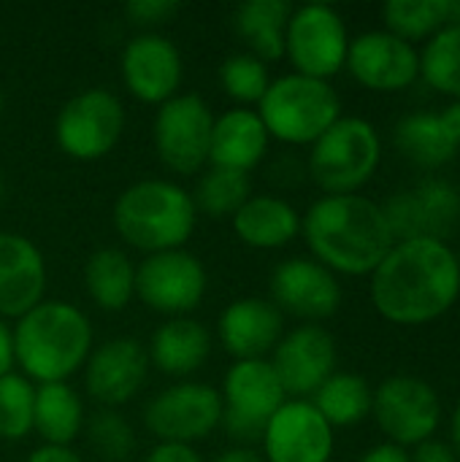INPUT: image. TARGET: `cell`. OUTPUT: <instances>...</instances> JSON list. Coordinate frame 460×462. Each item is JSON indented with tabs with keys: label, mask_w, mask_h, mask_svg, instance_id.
<instances>
[{
	"label": "cell",
	"mask_w": 460,
	"mask_h": 462,
	"mask_svg": "<svg viewBox=\"0 0 460 462\" xmlns=\"http://www.w3.org/2000/svg\"><path fill=\"white\" fill-rule=\"evenodd\" d=\"M442 122L447 125V130L453 133V138L460 143V100H450L442 111H439Z\"/></svg>",
	"instance_id": "cell-43"
},
{
	"label": "cell",
	"mask_w": 460,
	"mask_h": 462,
	"mask_svg": "<svg viewBox=\"0 0 460 462\" xmlns=\"http://www.w3.org/2000/svg\"><path fill=\"white\" fill-rule=\"evenodd\" d=\"M371 417L390 444L415 449L437 436L442 425V398L434 384L420 376H388L374 387Z\"/></svg>",
	"instance_id": "cell-7"
},
{
	"label": "cell",
	"mask_w": 460,
	"mask_h": 462,
	"mask_svg": "<svg viewBox=\"0 0 460 462\" xmlns=\"http://www.w3.org/2000/svg\"><path fill=\"white\" fill-rule=\"evenodd\" d=\"M420 79L439 95L460 100V24L442 27L420 49Z\"/></svg>",
	"instance_id": "cell-31"
},
{
	"label": "cell",
	"mask_w": 460,
	"mask_h": 462,
	"mask_svg": "<svg viewBox=\"0 0 460 462\" xmlns=\"http://www.w3.org/2000/svg\"><path fill=\"white\" fill-rule=\"evenodd\" d=\"M0 108H3V100H0Z\"/></svg>",
	"instance_id": "cell-48"
},
{
	"label": "cell",
	"mask_w": 460,
	"mask_h": 462,
	"mask_svg": "<svg viewBox=\"0 0 460 462\" xmlns=\"http://www.w3.org/2000/svg\"><path fill=\"white\" fill-rule=\"evenodd\" d=\"M385 30L409 41L426 43L450 24V0H393L382 8Z\"/></svg>",
	"instance_id": "cell-32"
},
{
	"label": "cell",
	"mask_w": 460,
	"mask_h": 462,
	"mask_svg": "<svg viewBox=\"0 0 460 462\" xmlns=\"http://www.w3.org/2000/svg\"><path fill=\"white\" fill-rule=\"evenodd\" d=\"M396 149L423 171H439L455 160L460 143L442 122L439 111H412L393 127Z\"/></svg>",
	"instance_id": "cell-26"
},
{
	"label": "cell",
	"mask_w": 460,
	"mask_h": 462,
	"mask_svg": "<svg viewBox=\"0 0 460 462\" xmlns=\"http://www.w3.org/2000/svg\"><path fill=\"white\" fill-rule=\"evenodd\" d=\"M46 263L19 233H0V319H19L43 300Z\"/></svg>",
	"instance_id": "cell-21"
},
{
	"label": "cell",
	"mask_w": 460,
	"mask_h": 462,
	"mask_svg": "<svg viewBox=\"0 0 460 462\" xmlns=\"http://www.w3.org/2000/svg\"><path fill=\"white\" fill-rule=\"evenodd\" d=\"M14 333L8 330V325L0 319V376L11 374V365H14Z\"/></svg>",
	"instance_id": "cell-42"
},
{
	"label": "cell",
	"mask_w": 460,
	"mask_h": 462,
	"mask_svg": "<svg viewBox=\"0 0 460 462\" xmlns=\"http://www.w3.org/2000/svg\"><path fill=\"white\" fill-rule=\"evenodd\" d=\"M285 336V314L263 298L233 300L220 317V341L236 360H266Z\"/></svg>",
	"instance_id": "cell-22"
},
{
	"label": "cell",
	"mask_w": 460,
	"mask_h": 462,
	"mask_svg": "<svg viewBox=\"0 0 460 462\" xmlns=\"http://www.w3.org/2000/svg\"><path fill=\"white\" fill-rule=\"evenodd\" d=\"M27 462H81V457L73 452V449H68V447H49V444H43L41 449H35Z\"/></svg>",
	"instance_id": "cell-41"
},
{
	"label": "cell",
	"mask_w": 460,
	"mask_h": 462,
	"mask_svg": "<svg viewBox=\"0 0 460 462\" xmlns=\"http://www.w3.org/2000/svg\"><path fill=\"white\" fill-rule=\"evenodd\" d=\"M293 5L287 0H247L233 14V27L239 38L263 62L285 57V32Z\"/></svg>",
	"instance_id": "cell-27"
},
{
	"label": "cell",
	"mask_w": 460,
	"mask_h": 462,
	"mask_svg": "<svg viewBox=\"0 0 460 462\" xmlns=\"http://www.w3.org/2000/svg\"><path fill=\"white\" fill-rule=\"evenodd\" d=\"M136 295L155 311L182 317L201 306L206 295V271L184 249L149 254L136 268Z\"/></svg>",
	"instance_id": "cell-14"
},
{
	"label": "cell",
	"mask_w": 460,
	"mask_h": 462,
	"mask_svg": "<svg viewBox=\"0 0 460 462\" xmlns=\"http://www.w3.org/2000/svg\"><path fill=\"white\" fill-rule=\"evenodd\" d=\"M220 81L225 87V92L241 103V106H252L260 103V97L266 95L271 79H268V68L263 60H258L249 51L233 54L220 65Z\"/></svg>",
	"instance_id": "cell-35"
},
{
	"label": "cell",
	"mask_w": 460,
	"mask_h": 462,
	"mask_svg": "<svg viewBox=\"0 0 460 462\" xmlns=\"http://www.w3.org/2000/svg\"><path fill=\"white\" fill-rule=\"evenodd\" d=\"M358 462H412V455L404 447H396L390 441H382V444L366 449Z\"/></svg>",
	"instance_id": "cell-40"
},
{
	"label": "cell",
	"mask_w": 460,
	"mask_h": 462,
	"mask_svg": "<svg viewBox=\"0 0 460 462\" xmlns=\"http://www.w3.org/2000/svg\"><path fill=\"white\" fill-rule=\"evenodd\" d=\"M176 0H130L125 5V16L138 24V27H152V24H165L171 16L179 14Z\"/></svg>",
	"instance_id": "cell-37"
},
{
	"label": "cell",
	"mask_w": 460,
	"mask_h": 462,
	"mask_svg": "<svg viewBox=\"0 0 460 462\" xmlns=\"http://www.w3.org/2000/svg\"><path fill=\"white\" fill-rule=\"evenodd\" d=\"M84 384L89 398L100 406H122L138 395L146 382L149 355L136 338H111L89 352L84 365Z\"/></svg>",
	"instance_id": "cell-20"
},
{
	"label": "cell",
	"mask_w": 460,
	"mask_h": 462,
	"mask_svg": "<svg viewBox=\"0 0 460 462\" xmlns=\"http://www.w3.org/2000/svg\"><path fill=\"white\" fill-rule=\"evenodd\" d=\"M271 298L282 314L317 325L342 306V284L336 273L320 265L314 257H290L271 273Z\"/></svg>",
	"instance_id": "cell-17"
},
{
	"label": "cell",
	"mask_w": 460,
	"mask_h": 462,
	"mask_svg": "<svg viewBox=\"0 0 460 462\" xmlns=\"http://www.w3.org/2000/svg\"><path fill=\"white\" fill-rule=\"evenodd\" d=\"M84 287L103 311H122L136 295V268L122 249H98L84 265Z\"/></svg>",
	"instance_id": "cell-29"
},
{
	"label": "cell",
	"mask_w": 460,
	"mask_h": 462,
	"mask_svg": "<svg viewBox=\"0 0 460 462\" xmlns=\"http://www.w3.org/2000/svg\"><path fill=\"white\" fill-rule=\"evenodd\" d=\"M122 79L133 97L163 106L179 95L182 84V54L176 43L157 32L136 35L122 51Z\"/></svg>",
	"instance_id": "cell-19"
},
{
	"label": "cell",
	"mask_w": 460,
	"mask_h": 462,
	"mask_svg": "<svg viewBox=\"0 0 460 462\" xmlns=\"http://www.w3.org/2000/svg\"><path fill=\"white\" fill-rule=\"evenodd\" d=\"M92 328L87 317L62 300H41L14 328V360L41 384L65 382L87 365Z\"/></svg>",
	"instance_id": "cell-3"
},
{
	"label": "cell",
	"mask_w": 460,
	"mask_h": 462,
	"mask_svg": "<svg viewBox=\"0 0 460 462\" xmlns=\"http://www.w3.org/2000/svg\"><path fill=\"white\" fill-rule=\"evenodd\" d=\"M214 462H266L255 449L249 447H236V449H228L225 455H220Z\"/></svg>",
	"instance_id": "cell-44"
},
{
	"label": "cell",
	"mask_w": 460,
	"mask_h": 462,
	"mask_svg": "<svg viewBox=\"0 0 460 462\" xmlns=\"http://www.w3.org/2000/svg\"><path fill=\"white\" fill-rule=\"evenodd\" d=\"M195 219L192 198L163 179L136 181L114 203L117 233L146 254L182 249L195 230Z\"/></svg>",
	"instance_id": "cell-4"
},
{
	"label": "cell",
	"mask_w": 460,
	"mask_h": 462,
	"mask_svg": "<svg viewBox=\"0 0 460 462\" xmlns=\"http://www.w3.org/2000/svg\"><path fill=\"white\" fill-rule=\"evenodd\" d=\"M450 24H460V0H450Z\"/></svg>",
	"instance_id": "cell-46"
},
{
	"label": "cell",
	"mask_w": 460,
	"mask_h": 462,
	"mask_svg": "<svg viewBox=\"0 0 460 462\" xmlns=\"http://www.w3.org/2000/svg\"><path fill=\"white\" fill-rule=\"evenodd\" d=\"M369 295L374 311L393 325H431L458 303V252L437 238L396 241L371 271Z\"/></svg>",
	"instance_id": "cell-1"
},
{
	"label": "cell",
	"mask_w": 460,
	"mask_h": 462,
	"mask_svg": "<svg viewBox=\"0 0 460 462\" xmlns=\"http://www.w3.org/2000/svg\"><path fill=\"white\" fill-rule=\"evenodd\" d=\"M33 409L35 387L19 374L0 376V439H24L33 430Z\"/></svg>",
	"instance_id": "cell-34"
},
{
	"label": "cell",
	"mask_w": 460,
	"mask_h": 462,
	"mask_svg": "<svg viewBox=\"0 0 460 462\" xmlns=\"http://www.w3.org/2000/svg\"><path fill=\"white\" fill-rule=\"evenodd\" d=\"M258 116L268 138L293 146H312L342 119V100L328 81L287 73L268 84L258 103Z\"/></svg>",
	"instance_id": "cell-5"
},
{
	"label": "cell",
	"mask_w": 460,
	"mask_h": 462,
	"mask_svg": "<svg viewBox=\"0 0 460 462\" xmlns=\"http://www.w3.org/2000/svg\"><path fill=\"white\" fill-rule=\"evenodd\" d=\"M222 422L241 444L260 441L271 417L285 406V390L268 360H236L222 387Z\"/></svg>",
	"instance_id": "cell-8"
},
{
	"label": "cell",
	"mask_w": 460,
	"mask_h": 462,
	"mask_svg": "<svg viewBox=\"0 0 460 462\" xmlns=\"http://www.w3.org/2000/svg\"><path fill=\"white\" fill-rule=\"evenodd\" d=\"M382 214L396 241H447L460 227V187L445 176H426L415 187L390 195Z\"/></svg>",
	"instance_id": "cell-10"
},
{
	"label": "cell",
	"mask_w": 460,
	"mask_h": 462,
	"mask_svg": "<svg viewBox=\"0 0 460 462\" xmlns=\"http://www.w3.org/2000/svg\"><path fill=\"white\" fill-rule=\"evenodd\" d=\"M447 444L453 447V452L458 455L460 460V401L458 406L453 409V417H450V441Z\"/></svg>",
	"instance_id": "cell-45"
},
{
	"label": "cell",
	"mask_w": 460,
	"mask_h": 462,
	"mask_svg": "<svg viewBox=\"0 0 460 462\" xmlns=\"http://www.w3.org/2000/svg\"><path fill=\"white\" fill-rule=\"evenodd\" d=\"M347 51L350 32L333 5L306 3L293 8L285 32V54L296 73L328 81L347 65Z\"/></svg>",
	"instance_id": "cell-9"
},
{
	"label": "cell",
	"mask_w": 460,
	"mask_h": 462,
	"mask_svg": "<svg viewBox=\"0 0 460 462\" xmlns=\"http://www.w3.org/2000/svg\"><path fill=\"white\" fill-rule=\"evenodd\" d=\"M344 68L371 92H404L420 79V49L388 30H369L350 38Z\"/></svg>",
	"instance_id": "cell-15"
},
{
	"label": "cell",
	"mask_w": 460,
	"mask_h": 462,
	"mask_svg": "<svg viewBox=\"0 0 460 462\" xmlns=\"http://www.w3.org/2000/svg\"><path fill=\"white\" fill-rule=\"evenodd\" d=\"M301 233L314 260L344 276H371L396 244L382 203L358 192L314 200L301 217Z\"/></svg>",
	"instance_id": "cell-2"
},
{
	"label": "cell",
	"mask_w": 460,
	"mask_h": 462,
	"mask_svg": "<svg viewBox=\"0 0 460 462\" xmlns=\"http://www.w3.org/2000/svg\"><path fill=\"white\" fill-rule=\"evenodd\" d=\"M144 462H203L187 444H157Z\"/></svg>",
	"instance_id": "cell-39"
},
{
	"label": "cell",
	"mask_w": 460,
	"mask_h": 462,
	"mask_svg": "<svg viewBox=\"0 0 460 462\" xmlns=\"http://www.w3.org/2000/svg\"><path fill=\"white\" fill-rule=\"evenodd\" d=\"M84 428V403L65 384H41L35 387V409H33V430L49 447H68Z\"/></svg>",
	"instance_id": "cell-28"
},
{
	"label": "cell",
	"mask_w": 460,
	"mask_h": 462,
	"mask_svg": "<svg viewBox=\"0 0 460 462\" xmlns=\"http://www.w3.org/2000/svg\"><path fill=\"white\" fill-rule=\"evenodd\" d=\"M230 219L239 241L252 249H282L301 233V214L277 195H252Z\"/></svg>",
	"instance_id": "cell-24"
},
{
	"label": "cell",
	"mask_w": 460,
	"mask_h": 462,
	"mask_svg": "<svg viewBox=\"0 0 460 462\" xmlns=\"http://www.w3.org/2000/svg\"><path fill=\"white\" fill-rule=\"evenodd\" d=\"M125 130V108L108 89H87L73 95L57 114L54 138L73 160L106 157Z\"/></svg>",
	"instance_id": "cell-12"
},
{
	"label": "cell",
	"mask_w": 460,
	"mask_h": 462,
	"mask_svg": "<svg viewBox=\"0 0 460 462\" xmlns=\"http://www.w3.org/2000/svg\"><path fill=\"white\" fill-rule=\"evenodd\" d=\"M371 401L374 390L371 384L358 374H333L314 395L312 406L323 414V420L336 428H352L371 417Z\"/></svg>",
	"instance_id": "cell-30"
},
{
	"label": "cell",
	"mask_w": 460,
	"mask_h": 462,
	"mask_svg": "<svg viewBox=\"0 0 460 462\" xmlns=\"http://www.w3.org/2000/svg\"><path fill=\"white\" fill-rule=\"evenodd\" d=\"M382 162L380 130L363 116H342L309 152V173L325 195H355Z\"/></svg>",
	"instance_id": "cell-6"
},
{
	"label": "cell",
	"mask_w": 460,
	"mask_h": 462,
	"mask_svg": "<svg viewBox=\"0 0 460 462\" xmlns=\"http://www.w3.org/2000/svg\"><path fill=\"white\" fill-rule=\"evenodd\" d=\"M412 462H460L458 455L453 452V447L447 441H439V439H431L415 449H409Z\"/></svg>",
	"instance_id": "cell-38"
},
{
	"label": "cell",
	"mask_w": 460,
	"mask_h": 462,
	"mask_svg": "<svg viewBox=\"0 0 460 462\" xmlns=\"http://www.w3.org/2000/svg\"><path fill=\"white\" fill-rule=\"evenodd\" d=\"M214 114L209 103L192 92L174 95L157 108L152 138L165 168L182 176L198 173L209 162Z\"/></svg>",
	"instance_id": "cell-11"
},
{
	"label": "cell",
	"mask_w": 460,
	"mask_h": 462,
	"mask_svg": "<svg viewBox=\"0 0 460 462\" xmlns=\"http://www.w3.org/2000/svg\"><path fill=\"white\" fill-rule=\"evenodd\" d=\"M268 152V133L252 108H230L214 119L209 162L228 171H252Z\"/></svg>",
	"instance_id": "cell-23"
},
{
	"label": "cell",
	"mask_w": 460,
	"mask_h": 462,
	"mask_svg": "<svg viewBox=\"0 0 460 462\" xmlns=\"http://www.w3.org/2000/svg\"><path fill=\"white\" fill-rule=\"evenodd\" d=\"M211 352L209 330L187 317H174L163 322L149 341V363L168 376H190L198 371Z\"/></svg>",
	"instance_id": "cell-25"
},
{
	"label": "cell",
	"mask_w": 460,
	"mask_h": 462,
	"mask_svg": "<svg viewBox=\"0 0 460 462\" xmlns=\"http://www.w3.org/2000/svg\"><path fill=\"white\" fill-rule=\"evenodd\" d=\"M3 192H5V181H3V171H0V200H3Z\"/></svg>",
	"instance_id": "cell-47"
},
{
	"label": "cell",
	"mask_w": 460,
	"mask_h": 462,
	"mask_svg": "<svg viewBox=\"0 0 460 462\" xmlns=\"http://www.w3.org/2000/svg\"><path fill=\"white\" fill-rule=\"evenodd\" d=\"M192 203L195 211L206 217H233L249 198H252V184L249 176L241 171H228V168H209L201 173L195 189H192Z\"/></svg>",
	"instance_id": "cell-33"
},
{
	"label": "cell",
	"mask_w": 460,
	"mask_h": 462,
	"mask_svg": "<svg viewBox=\"0 0 460 462\" xmlns=\"http://www.w3.org/2000/svg\"><path fill=\"white\" fill-rule=\"evenodd\" d=\"M89 444L103 460L125 462L136 449V436L117 411H100L89 420Z\"/></svg>",
	"instance_id": "cell-36"
},
{
	"label": "cell",
	"mask_w": 460,
	"mask_h": 462,
	"mask_svg": "<svg viewBox=\"0 0 460 462\" xmlns=\"http://www.w3.org/2000/svg\"><path fill=\"white\" fill-rule=\"evenodd\" d=\"M266 462H331L333 428L312 401H285L263 433Z\"/></svg>",
	"instance_id": "cell-18"
},
{
	"label": "cell",
	"mask_w": 460,
	"mask_h": 462,
	"mask_svg": "<svg viewBox=\"0 0 460 462\" xmlns=\"http://www.w3.org/2000/svg\"><path fill=\"white\" fill-rule=\"evenodd\" d=\"M222 422V398L214 387L184 382L155 395L144 409L146 430L160 444H192L217 430Z\"/></svg>",
	"instance_id": "cell-13"
},
{
	"label": "cell",
	"mask_w": 460,
	"mask_h": 462,
	"mask_svg": "<svg viewBox=\"0 0 460 462\" xmlns=\"http://www.w3.org/2000/svg\"><path fill=\"white\" fill-rule=\"evenodd\" d=\"M268 363L285 395L309 401L336 374V341L320 325H301L282 336Z\"/></svg>",
	"instance_id": "cell-16"
}]
</instances>
